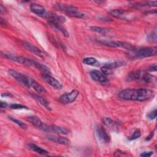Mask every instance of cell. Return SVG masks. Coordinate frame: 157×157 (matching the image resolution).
<instances>
[{"mask_svg":"<svg viewBox=\"0 0 157 157\" xmlns=\"http://www.w3.org/2000/svg\"><path fill=\"white\" fill-rule=\"evenodd\" d=\"M140 78L142 79V80L146 83H156V78L155 77L150 74L145 73L144 72L142 74Z\"/></svg>","mask_w":157,"mask_h":157,"instance_id":"603a6c76","label":"cell"},{"mask_svg":"<svg viewBox=\"0 0 157 157\" xmlns=\"http://www.w3.org/2000/svg\"><path fill=\"white\" fill-rule=\"evenodd\" d=\"M155 96V92L150 89H125L120 91L118 96L124 100L146 101Z\"/></svg>","mask_w":157,"mask_h":157,"instance_id":"6da1fadb","label":"cell"},{"mask_svg":"<svg viewBox=\"0 0 157 157\" xmlns=\"http://www.w3.org/2000/svg\"><path fill=\"white\" fill-rule=\"evenodd\" d=\"M23 46L28 50L30 51L31 52L33 53L34 54H35L36 55L42 58H45V56H47V54H45L43 51H42L40 49H39L38 47H36L35 45L28 43V42H23L22 44Z\"/></svg>","mask_w":157,"mask_h":157,"instance_id":"8fae6325","label":"cell"},{"mask_svg":"<svg viewBox=\"0 0 157 157\" xmlns=\"http://www.w3.org/2000/svg\"><path fill=\"white\" fill-rule=\"evenodd\" d=\"M102 45L110 47H119V48H123L124 49H126L128 51H131L133 50L135 47L132 45L131 44L121 42V41H101L99 42Z\"/></svg>","mask_w":157,"mask_h":157,"instance_id":"277c9868","label":"cell"},{"mask_svg":"<svg viewBox=\"0 0 157 157\" xmlns=\"http://www.w3.org/2000/svg\"><path fill=\"white\" fill-rule=\"evenodd\" d=\"M157 53L156 47H148L142 48H134L129 51V54L134 58H145L156 55Z\"/></svg>","mask_w":157,"mask_h":157,"instance_id":"7a4b0ae2","label":"cell"},{"mask_svg":"<svg viewBox=\"0 0 157 157\" xmlns=\"http://www.w3.org/2000/svg\"><path fill=\"white\" fill-rule=\"evenodd\" d=\"M148 40L151 41V42H155L156 41V31H155L154 33H152V34H150L148 36Z\"/></svg>","mask_w":157,"mask_h":157,"instance_id":"e575fe53","label":"cell"},{"mask_svg":"<svg viewBox=\"0 0 157 157\" xmlns=\"http://www.w3.org/2000/svg\"><path fill=\"white\" fill-rule=\"evenodd\" d=\"M103 122H104V124L107 127H108L109 129L115 131L118 128V123L109 117H104L103 118Z\"/></svg>","mask_w":157,"mask_h":157,"instance_id":"ac0fdd59","label":"cell"},{"mask_svg":"<svg viewBox=\"0 0 157 157\" xmlns=\"http://www.w3.org/2000/svg\"><path fill=\"white\" fill-rule=\"evenodd\" d=\"M47 138L53 142L63 144V145H68L70 144V140L65 137H60V136H56L53 135H48L47 136Z\"/></svg>","mask_w":157,"mask_h":157,"instance_id":"5bb4252c","label":"cell"},{"mask_svg":"<svg viewBox=\"0 0 157 157\" xmlns=\"http://www.w3.org/2000/svg\"><path fill=\"white\" fill-rule=\"evenodd\" d=\"M30 9L32 12H33L37 16H39L42 18L49 19L51 12L47 11L46 9L41 5L33 3L30 5Z\"/></svg>","mask_w":157,"mask_h":157,"instance_id":"5b68a950","label":"cell"},{"mask_svg":"<svg viewBox=\"0 0 157 157\" xmlns=\"http://www.w3.org/2000/svg\"><path fill=\"white\" fill-rule=\"evenodd\" d=\"M78 94H79V92L78 90H73L69 93H66L62 94L59 97V101L61 103L64 104H70V103L74 102L76 99Z\"/></svg>","mask_w":157,"mask_h":157,"instance_id":"ba28073f","label":"cell"},{"mask_svg":"<svg viewBox=\"0 0 157 157\" xmlns=\"http://www.w3.org/2000/svg\"><path fill=\"white\" fill-rule=\"evenodd\" d=\"M66 14L70 17L78 18H85L86 17V15L84 13L81 12H78L77 10H74L69 12L66 13Z\"/></svg>","mask_w":157,"mask_h":157,"instance_id":"d4e9b609","label":"cell"},{"mask_svg":"<svg viewBox=\"0 0 157 157\" xmlns=\"http://www.w3.org/2000/svg\"><path fill=\"white\" fill-rule=\"evenodd\" d=\"M26 120L28 121L31 123L32 124H33L34 126H36L37 128H38L39 129H40L44 131H46V132L51 131V126H48V125L45 124L44 123H43L41 121V120L39 117H37L36 116L28 117Z\"/></svg>","mask_w":157,"mask_h":157,"instance_id":"8992f818","label":"cell"},{"mask_svg":"<svg viewBox=\"0 0 157 157\" xmlns=\"http://www.w3.org/2000/svg\"><path fill=\"white\" fill-rule=\"evenodd\" d=\"M55 9L58 10H62L64 11L66 13L71 11L77 10V8L74 6L71 5H67V4H56L55 5Z\"/></svg>","mask_w":157,"mask_h":157,"instance_id":"9a60e30c","label":"cell"},{"mask_svg":"<svg viewBox=\"0 0 157 157\" xmlns=\"http://www.w3.org/2000/svg\"><path fill=\"white\" fill-rule=\"evenodd\" d=\"M33 66L36 67L37 69L40 70L43 73L48 74H50V73H51L50 69L47 66H46L45 65H44V64H42L40 63H39V62H37L36 61H34Z\"/></svg>","mask_w":157,"mask_h":157,"instance_id":"7402d4cb","label":"cell"},{"mask_svg":"<svg viewBox=\"0 0 157 157\" xmlns=\"http://www.w3.org/2000/svg\"><path fill=\"white\" fill-rule=\"evenodd\" d=\"M0 23L1 25H6V21L4 19H3L2 17H1V20H0Z\"/></svg>","mask_w":157,"mask_h":157,"instance_id":"60d3db41","label":"cell"},{"mask_svg":"<svg viewBox=\"0 0 157 157\" xmlns=\"http://www.w3.org/2000/svg\"><path fill=\"white\" fill-rule=\"evenodd\" d=\"M28 148L29 149H30L31 150L38 153V154H40V155H47L48 154V152L42 148L41 147L36 145V144H28Z\"/></svg>","mask_w":157,"mask_h":157,"instance_id":"d6986e66","label":"cell"},{"mask_svg":"<svg viewBox=\"0 0 157 157\" xmlns=\"http://www.w3.org/2000/svg\"><path fill=\"white\" fill-rule=\"evenodd\" d=\"M91 77L95 81L101 83H105L107 82V78L104 74L98 70H93L90 72Z\"/></svg>","mask_w":157,"mask_h":157,"instance_id":"7c38bea8","label":"cell"},{"mask_svg":"<svg viewBox=\"0 0 157 157\" xmlns=\"http://www.w3.org/2000/svg\"><path fill=\"white\" fill-rule=\"evenodd\" d=\"M153 155V151H144L142 152L140 156H144V157H148V156H150Z\"/></svg>","mask_w":157,"mask_h":157,"instance_id":"d590c367","label":"cell"},{"mask_svg":"<svg viewBox=\"0 0 157 157\" xmlns=\"http://www.w3.org/2000/svg\"><path fill=\"white\" fill-rule=\"evenodd\" d=\"M0 11H1V13H2L3 12H6V9L5 8V7H4L2 5H1V8H0Z\"/></svg>","mask_w":157,"mask_h":157,"instance_id":"7bdbcfd3","label":"cell"},{"mask_svg":"<svg viewBox=\"0 0 157 157\" xmlns=\"http://www.w3.org/2000/svg\"><path fill=\"white\" fill-rule=\"evenodd\" d=\"M8 73L9 74V75H10L12 77H13L15 80H17L21 84L25 86L30 87V85H29L30 78L26 77V75H25L22 74L21 73H20L13 69H9Z\"/></svg>","mask_w":157,"mask_h":157,"instance_id":"52a82bcc","label":"cell"},{"mask_svg":"<svg viewBox=\"0 0 157 157\" xmlns=\"http://www.w3.org/2000/svg\"><path fill=\"white\" fill-rule=\"evenodd\" d=\"M90 28L92 31L99 34H105L107 32V29L100 26H91Z\"/></svg>","mask_w":157,"mask_h":157,"instance_id":"f1b7e54d","label":"cell"},{"mask_svg":"<svg viewBox=\"0 0 157 157\" xmlns=\"http://www.w3.org/2000/svg\"><path fill=\"white\" fill-rule=\"evenodd\" d=\"M156 116V109H155L154 110L149 112L147 115V117L149 119V120H154L155 119Z\"/></svg>","mask_w":157,"mask_h":157,"instance_id":"836d02e7","label":"cell"},{"mask_svg":"<svg viewBox=\"0 0 157 157\" xmlns=\"http://www.w3.org/2000/svg\"><path fill=\"white\" fill-rule=\"evenodd\" d=\"M124 64V63L123 61H115V62H112V63H105L104 64V66L109 67L110 69H115L117 67H121L122 66H123Z\"/></svg>","mask_w":157,"mask_h":157,"instance_id":"83f0119b","label":"cell"},{"mask_svg":"<svg viewBox=\"0 0 157 157\" xmlns=\"http://www.w3.org/2000/svg\"><path fill=\"white\" fill-rule=\"evenodd\" d=\"M100 19H101V20H105L106 21H112L110 18H108V17H101V18H100Z\"/></svg>","mask_w":157,"mask_h":157,"instance_id":"f35d334b","label":"cell"},{"mask_svg":"<svg viewBox=\"0 0 157 157\" xmlns=\"http://www.w3.org/2000/svg\"><path fill=\"white\" fill-rule=\"evenodd\" d=\"M10 108L12 109H28V108L23 105L20 104H12L9 105Z\"/></svg>","mask_w":157,"mask_h":157,"instance_id":"4dcf8cb0","label":"cell"},{"mask_svg":"<svg viewBox=\"0 0 157 157\" xmlns=\"http://www.w3.org/2000/svg\"><path fill=\"white\" fill-rule=\"evenodd\" d=\"M149 71H156V65L154 64L153 66H151V67H149Z\"/></svg>","mask_w":157,"mask_h":157,"instance_id":"8d00e7d4","label":"cell"},{"mask_svg":"<svg viewBox=\"0 0 157 157\" xmlns=\"http://www.w3.org/2000/svg\"><path fill=\"white\" fill-rule=\"evenodd\" d=\"M49 24L50 26H52L53 28L58 29V31H59L66 37H68L69 34V33L67 31V30L63 28L61 25H60V23H56V22H54V21H49Z\"/></svg>","mask_w":157,"mask_h":157,"instance_id":"ffe728a7","label":"cell"},{"mask_svg":"<svg viewBox=\"0 0 157 157\" xmlns=\"http://www.w3.org/2000/svg\"><path fill=\"white\" fill-rule=\"evenodd\" d=\"M7 106V103L5 102H3V101H1V107L2 108V107H5Z\"/></svg>","mask_w":157,"mask_h":157,"instance_id":"b9f144b4","label":"cell"},{"mask_svg":"<svg viewBox=\"0 0 157 157\" xmlns=\"http://www.w3.org/2000/svg\"><path fill=\"white\" fill-rule=\"evenodd\" d=\"M83 63L85 64L86 65H91V66H98V62L97 60L93 57H86L83 58Z\"/></svg>","mask_w":157,"mask_h":157,"instance_id":"484cf974","label":"cell"},{"mask_svg":"<svg viewBox=\"0 0 157 157\" xmlns=\"http://www.w3.org/2000/svg\"><path fill=\"white\" fill-rule=\"evenodd\" d=\"M42 77L45 82H47L48 84H49L54 88L58 90L62 88V85L60 83V82L58 80H57L55 78L50 75V74L42 73Z\"/></svg>","mask_w":157,"mask_h":157,"instance_id":"30bf717a","label":"cell"},{"mask_svg":"<svg viewBox=\"0 0 157 157\" xmlns=\"http://www.w3.org/2000/svg\"><path fill=\"white\" fill-rule=\"evenodd\" d=\"M34 98L41 104L44 107H45L46 109H48V110H51L50 107V104H49V102L45 99V98H44L43 97L37 95V94H34Z\"/></svg>","mask_w":157,"mask_h":157,"instance_id":"cb8c5ba5","label":"cell"},{"mask_svg":"<svg viewBox=\"0 0 157 157\" xmlns=\"http://www.w3.org/2000/svg\"><path fill=\"white\" fill-rule=\"evenodd\" d=\"M51 131H53L55 133L63 135H68L69 134V131L66 128L56 125L51 126Z\"/></svg>","mask_w":157,"mask_h":157,"instance_id":"44dd1931","label":"cell"},{"mask_svg":"<svg viewBox=\"0 0 157 157\" xmlns=\"http://www.w3.org/2000/svg\"><path fill=\"white\" fill-rule=\"evenodd\" d=\"M101 72L104 75H111L112 74V70L104 65L101 68Z\"/></svg>","mask_w":157,"mask_h":157,"instance_id":"1f68e13d","label":"cell"},{"mask_svg":"<svg viewBox=\"0 0 157 157\" xmlns=\"http://www.w3.org/2000/svg\"><path fill=\"white\" fill-rule=\"evenodd\" d=\"M140 136H141V132H140V131L139 129H137V130H136V131L133 132L132 135L129 138V139L131 140H134V139H136L139 138Z\"/></svg>","mask_w":157,"mask_h":157,"instance_id":"d6a6232c","label":"cell"},{"mask_svg":"<svg viewBox=\"0 0 157 157\" xmlns=\"http://www.w3.org/2000/svg\"><path fill=\"white\" fill-rule=\"evenodd\" d=\"M9 119L11 121H12L13 123L17 124L18 126H19L21 128H22L23 129H27V125L25 123H23V121H21L19 120H17L15 118H13V117H9Z\"/></svg>","mask_w":157,"mask_h":157,"instance_id":"f546056e","label":"cell"},{"mask_svg":"<svg viewBox=\"0 0 157 157\" xmlns=\"http://www.w3.org/2000/svg\"><path fill=\"white\" fill-rule=\"evenodd\" d=\"M29 85L30 87H32L38 93H44L46 92V90L44 86L31 78H30Z\"/></svg>","mask_w":157,"mask_h":157,"instance_id":"e0dca14e","label":"cell"},{"mask_svg":"<svg viewBox=\"0 0 157 157\" xmlns=\"http://www.w3.org/2000/svg\"><path fill=\"white\" fill-rule=\"evenodd\" d=\"M153 132H151L147 137V138H146V140H150V139H152V137H153Z\"/></svg>","mask_w":157,"mask_h":157,"instance_id":"74e56055","label":"cell"},{"mask_svg":"<svg viewBox=\"0 0 157 157\" xmlns=\"http://www.w3.org/2000/svg\"><path fill=\"white\" fill-rule=\"evenodd\" d=\"M143 72L139 71V70H136V71H133L128 74L126 77V80L128 82H131V81H134L136 80H139Z\"/></svg>","mask_w":157,"mask_h":157,"instance_id":"2e32d148","label":"cell"},{"mask_svg":"<svg viewBox=\"0 0 157 157\" xmlns=\"http://www.w3.org/2000/svg\"><path fill=\"white\" fill-rule=\"evenodd\" d=\"M5 56L8 58L9 59L13 61L14 62L25 65V66H33V63H34V60L29 59V58H27L23 56H18L16 55L13 53H6Z\"/></svg>","mask_w":157,"mask_h":157,"instance_id":"3957f363","label":"cell"},{"mask_svg":"<svg viewBox=\"0 0 157 157\" xmlns=\"http://www.w3.org/2000/svg\"><path fill=\"white\" fill-rule=\"evenodd\" d=\"M157 4V2L156 1H144V2H137L135 6L137 7H147V6H156Z\"/></svg>","mask_w":157,"mask_h":157,"instance_id":"4316f807","label":"cell"},{"mask_svg":"<svg viewBox=\"0 0 157 157\" xmlns=\"http://www.w3.org/2000/svg\"><path fill=\"white\" fill-rule=\"evenodd\" d=\"M118 153H119V152L117 151V152L115 153V155H115V156H120V155L118 154ZM122 155H123V156H124V155L126 156V155H127V154H126L124 152L122 151V152H121V156H122Z\"/></svg>","mask_w":157,"mask_h":157,"instance_id":"ab89813d","label":"cell"},{"mask_svg":"<svg viewBox=\"0 0 157 157\" xmlns=\"http://www.w3.org/2000/svg\"><path fill=\"white\" fill-rule=\"evenodd\" d=\"M96 133L99 140L103 143H109L110 137L106 130L101 125H97L96 127Z\"/></svg>","mask_w":157,"mask_h":157,"instance_id":"9c48e42d","label":"cell"},{"mask_svg":"<svg viewBox=\"0 0 157 157\" xmlns=\"http://www.w3.org/2000/svg\"><path fill=\"white\" fill-rule=\"evenodd\" d=\"M109 13L117 18H120L122 20H128L129 19V17L130 16L128 12L122 9H114L109 12Z\"/></svg>","mask_w":157,"mask_h":157,"instance_id":"4fadbf2b","label":"cell"}]
</instances>
